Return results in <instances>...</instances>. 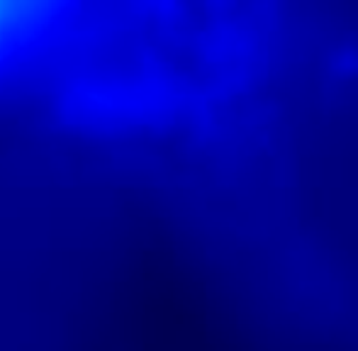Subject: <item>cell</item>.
Returning <instances> with one entry per match:
<instances>
[{
  "label": "cell",
  "instance_id": "6da1fadb",
  "mask_svg": "<svg viewBox=\"0 0 358 351\" xmlns=\"http://www.w3.org/2000/svg\"><path fill=\"white\" fill-rule=\"evenodd\" d=\"M52 8L32 3H0V62L10 59L20 47L37 39L52 22Z\"/></svg>",
  "mask_w": 358,
  "mask_h": 351
}]
</instances>
